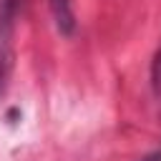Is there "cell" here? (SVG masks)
Returning a JSON list of instances; mask_svg holds the SVG:
<instances>
[{
  "label": "cell",
  "instance_id": "obj_1",
  "mask_svg": "<svg viewBox=\"0 0 161 161\" xmlns=\"http://www.w3.org/2000/svg\"><path fill=\"white\" fill-rule=\"evenodd\" d=\"M20 0H0V91L5 88L8 73L13 68V35Z\"/></svg>",
  "mask_w": 161,
  "mask_h": 161
},
{
  "label": "cell",
  "instance_id": "obj_4",
  "mask_svg": "<svg viewBox=\"0 0 161 161\" xmlns=\"http://www.w3.org/2000/svg\"><path fill=\"white\" fill-rule=\"evenodd\" d=\"M141 161H161V148H156V151H151V153H146Z\"/></svg>",
  "mask_w": 161,
  "mask_h": 161
},
{
  "label": "cell",
  "instance_id": "obj_3",
  "mask_svg": "<svg viewBox=\"0 0 161 161\" xmlns=\"http://www.w3.org/2000/svg\"><path fill=\"white\" fill-rule=\"evenodd\" d=\"M151 88H153V96H156L158 108H161V45L156 48V55L151 63Z\"/></svg>",
  "mask_w": 161,
  "mask_h": 161
},
{
  "label": "cell",
  "instance_id": "obj_2",
  "mask_svg": "<svg viewBox=\"0 0 161 161\" xmlns=\"http://www.w3.org/2000/svg\"><path fill=\"white\" fill-rule=\"evenodd\" d=\"M50 15L55 20V28L63 35H70L75 30V13H73V0H48Z\"/></svg>",
  "mask_w": 161,
  "mask_h": 161
}]
</instances>
